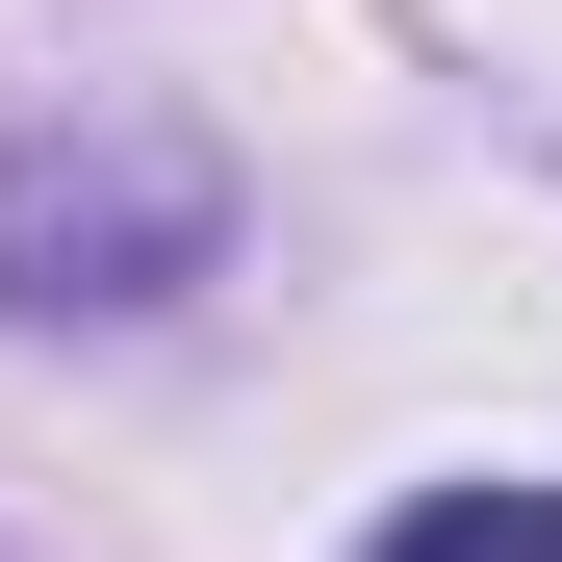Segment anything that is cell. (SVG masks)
Here are the masks:
<instances>
[{"label":"cell","instance_id":"obj_1","mask_svg":"<svg viewBox=\"0 0 562 562\" xmlns=\"http://www.w3.org/2000/svg\"><path fill=\"white\" fill-rule=\"evenodd\" d=\"M231 256V154L154 128V103H0V307H179V281Z\"/></svg>","mask_w":562,"mask_h":562},{"label":"cell","instance_id":"obj_2","mask_svg":"<svg viewBox=\"0 0 562 562\" xmlns=\"http://www.w3.org/2000/svg\"><path fill=\"white\" fill-rule=\"evenodd\" d=\"M358 562H562V486H435V512H384Z\"/></svg>","mask_w":562,"mask_h":562}]
</instances>
